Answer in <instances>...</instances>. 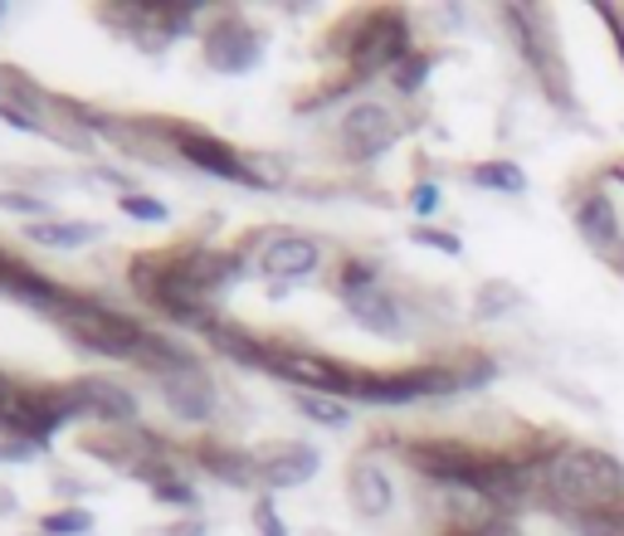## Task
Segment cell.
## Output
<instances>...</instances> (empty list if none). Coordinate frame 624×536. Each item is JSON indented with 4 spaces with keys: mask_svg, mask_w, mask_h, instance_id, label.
Wrapping results in <instances>:
<instances>
[{
    "mask_svg": "<svg viewBox=\"0 0 624 536\" xmlns=\"http://www.w3.org/2000/svg\"><path fill=\"white\" fill-rule=\"evenodd\" d=\"M59 322L69 327V337L78 341V347L98 351V357H128V361H138L142 347H146V337H152L142 322L112 313V307H103V303L74 298V293H69V303L59 307Z\"/></svg>",
    "mask_w": 624,
    "mask_h": 536,
    "instance_id": "obj_2",
    "label": "cell"
},
{
    "mask_svg": "<svg viewBox=\"0 0 624 536\" xmlns=\"http://www.w3.org/2000/svg\"><path fill=\"white\" fill-rule=\"evenodd\" d=\"M615 536H624V512H620V527H615Z\"/></svg>",
    "mask_w": 624,
    "mask_h": 536,
    "instance_id": "obj_34",
    "label": "cell"
},
{
    "mask_svg": "<svg viewBox=\"0 0 624 536\" xmlns=\"http://www.w3.org/2000/svg\"><path fill=\"white\" fill-rule=\"evenodd\" d=\"M210 341L225 351V357L249 361V367H264V357H269V347H259V341L249 337V332H240V327H225V322L210 332Z\"/></svg>",
    "mask_w": 624,
    "mask_h": 536,
    "instance_id": "obj_17",
    "label": "cell"
},
{
    "mask_svg": "<svg viewBox=\"0 0 624 536\" xmlns=\"http://www.w3.org/2000/svg\"><path fill=\"white\" fill-rule=\"evenodd\" d=\"M0 205H6V210H20V215H50V205L44 200H35V196H0Z\"/></svg>",
    "mask_w": 624,
    "mask_h": 536,
    "instance_id": "obj_27",
    "label": "cell"
},
{
    "mask_svg": "<svg viewBox=\"0 0 624 536\" xmlns=\"http://www.w3.org/2000/svg\"><path fill=\"white\" fill-rule=\"evenodd\" d=\"M176 146L190 156L200 171H210V176H220V181H240V186H259V176H254V166L244 162L234 146H225L220 136H210V132H190V128H176Z\"/></svg>",
    "mask_w": 624,
    "mask_h": 536,
    "instance_id": "obj_6",
    "label": "cell"
},
{
    "mask_svg": "<svg viewBox=\"0 0 624 536\" xmlns=\"http://www.w3.org/2000/svg\"><path fill=\"white\" fill-rule=\"evenodd\" d=\"M376 288V273H371L366 264H347L342 269V293L347 298H357V293H371Z\"/></svg>",
    "mask_w": 624,
    "mask_h": 536,
    "instance_id": "obj_25",
    "label": "cell"
},
{
    "mask_svg": "<svg viewBox=\"0 0 624 536\" xmlns=\"http://www.w3.org/2000/svg\"><path fill=\"white\" fill-rule=\"evenodd\" d=\"M415 239L429 249H439V254H459V239L445 234V230H415Z\"/></svg>",
    "mask_w": 624,
    "mask_h": 536,
    "instance_id": "obj_26",
    "label": "cell"
},
{
    "mask_svg": "<svg viewBox=\"0 0 624 536\" xmlns=\"http://www.w3.org/2000/svg\"><path fill=\"white\" fill-rule=\"evenodd\" d=\"M473 186H488V190H527V176L513 166V162H483L473 166Z\"/></svg>",
    "mask_w": 624,
    "mask_h": 536,
    "instance_id": "obj_18",
    "label": "cell"
},
{
    "mask_svg": "<svg viewBox=\"0 0 624 536\" xmlns=\"http://www.w3.org/2000/svg\"><path fill=\"white\" fill-rule=\"evenodd\" d=\"M429 68H435L429 54H410V59H401L395 64V88H401V94H415V88L429 78Z\"/></svg>",
    "mask_w": 624,
    "mask_h": 536,
    "instance_id": "obj_21",
    "label": "cell"
},
{
    "mask_svg": "<svg viewBox=\"0 0 624 536\" xmlns=\"http://www.w3.org/2000/svg\"><path fill=\"white\" fill-rule=\"evenodd\" d=\"M30 459V444H0V463H20Z\"/></svg>",
    "mask_w": 624,
    "mask_h": 536,
    "instance_id": "obj_31",
    "label": "cell"
},
{
    "mask_svg": "<svg viewBox=\"0 0 624 536\" xmlns=\"http://www.w3.org/2000/svg\"><path fill=\"white\" fill-rule=\"evenodd\" d=\"M103 234V225H59V220H35L30 225V239L50 249H78V244H94Z\"/></svg>",
    "mask_w": 624,
    "mask_h": 536,
    "instance_id": "obj_15",
    "label": "cell"
},
{
    "mask_svg": "<svg viewBox=\"0 0 624 536\" xmlns=\"http://www.w3.org/2000/svg\"><path fill=\"white\" fill-rule=\"evenodd\" d=\"M459 375L449 371H395V375H366L357 371L351 375V401H366V405H410V401H425V395H449L459 391Z\"/></svg>",
    "mask_w": 624,
    "mask_h": 536,
    "instance_id": "obj_4",
    "label": "cell"
},
{
    "mask_svg": "<svg viewBox=\"0 0 624 536\" xmlns=\"http://www.w3.org/2000/svg\"><path fill=\"white\" fill-rule=\"evenodd\" d=\"M581 230L590 234V244H600V249H615L620 244V225H615V210H610V200H585L581 205Z\"/></svg>",
    "mask_w": 624,
    "mask_h": 536,
    "instance_id": "obj_16",
    "label": "cell"
},
{
    "mask_svg": "<svg viewBox=\"0 0 624 536\" xmlns=\"http://www.w3.org/2000/svg\"><path fill=\"white\" fill-rule=\"evenodd\" d=\"M59 401H64V415H98V419H108V425L138 415V401H132L122 385L98 381V375H88V381H78V385H69V391H59Z\"/></svg>",
    "mask_w": 624,
    "mask_h": 536,
    "instance_id": "obj_9",
    "label": "cell"
},
{
    "mask_svg": "<svg viewBox=\"0 0 624 536\" xmlns=\"http://www.w3.org/2000/svg\"><path fill=\"white\" fill-rule=\"evenodd\" d=\"M410 205H415L419 215H435V210H439V186H415Z\"/></svg>",
    "mask_w": 624,
    "mask_h": 536,
    "instance_id": "obj_29",
    "label": "cell"
},
{
    "mask_svg": "<svg viewBox=\"0 0 624 536\" xmlns=\"http://www.w3.org/2000/svg\"><path fill=\"white\" fill-rule=\"evenodd\" d=\"M206 463H210V469L215 473H220L225 478V483H249V478H254V463H249L244 459V453H225V449H206Z\"/></svg>",
    "mask_w": 624,
    "mask_h": 536,
    "instance_id": "obj_19",
    "label": "cell"
},
{
    "mask_svg": "<svg viewBox=\"0 0 624 536\" xmlns=\"http://www.w3.org/2000/svg\"><path fill=\"white\" fill-rule=\"evenodd\" d=\"M317 244L313 239H274L269 244V254H264V269L274 273V278H303V273H313L317 269Z\"/></svg>",
    "mask_w": 624,
    "mask_h": 536,
    "instance_id": "obj_14",
    "label": "cell"
},
{
    "mask_svg": "<svg viewBox=\"0 0 624 536\" xmlns=\"http://www.w3.org/2000/svg\"><path fill=\"white\" fill-rule=\"evenodd\" d=\"M206 59L220 74H249L259 64V34L244 25V20H220L206 34Z\"/></svg>",
    "mask_w": 624,
    "mask_h": 536,
    "instance_id": "obj_10",
    "label": "cell"
},
{
    "mask_svg": "<svg viewBox=\"0 0 624 536\" xmlns=\"http://www.w3.org/2000/svg\"><path fill=\"white\" fill-rule=\"evenodd\" d=\"M44 532L50 536H84V532H94V512H84V507L54 512V517H44Z\"/></svg>",
    "mask_w": 624,
    "mask_h": 536,
    "instance_id": "obj_20",
    "label": "cell"
},
{
    "mask_svg": "<svg viewBox=\"0 0 624 536\" xmlns=\"http://www.w3.org/2000/svg\"><path fill=\"white\" fill-rule=\"evenodd\" d=\"M351 317H357L366 332H381V337H405V322H401V303L385 298L381 288L371 293H357L351 298Z\"/></svg>",
    "mask_w": 624,
    "mask_h": 536,
    "instance_id": "obj_13",
    "label": "cell"
},
{
    "mask_svg": "<svg viewBox=\"0 0 624 536\" xmlns=\"http://www.w3.org/2000/svg\"><path fill=\"white\" fill-rule=\"evenodd\" d=\"M259 536H288V532H283V522L274 517V507H269V503H259Z\"/></svg>",
    "mask_w": 624,
    "mask_h": 536,
    "instance_id": "obj_30",
    "label": "cell"
},
{
    "mask_svg": "<svg viewBox=\"0 0 624 536\" xmlns=\"http://www.w3.org/2000/svg\"><path fill=\"white\" fill-rule=\"evenodd\" d=\"M395 136H401V128H395V112L381 108V102H357V108L342 118V142H347L351 156H361V162L381 156Z\"/></svg>",
    "mask_w": 624,
    "mask_h": 536,
    "instance_id": "obj_7",
    "label": "cell"
},
{
    "mask_svg": "<svg viewBox=\"0 0 624 536\" xmlns=\"http://www.w3.org/2000/svg\"><path fill=\"white\" fill-rule=\"evenodd\" d=\"M162 395H166V409H172L176 419H186V425H206L215 415V385L206 381V371L190 361V367H180L172 375H162Z\"/></svg>",
    "mask_w": 624,
    "mask_h": 536,
    "instance_id": "obj_8",
    "label": "cell"
},
{
    "mask_svg": "<svg viewBox=\"0 0 624 536\" xmlns=\"http://www.w3.org/2000/svg\"><path fill=\"white\" fill-rule=\"evenodd\" d=\"M517 288H507V283H493V288H483V298H479V313L483 317H497L503 307H517Z\"/></svg>",
    "mask_w": 624,
    "mask_h": 536,
    "instance_id": "obj_23",
    "label": "cell"
},
{
    "mask_svg": "<svg viewBox=\"0 0 624 536\" xmlns=\"http://www.w3.org/2000/svg\"><path fill=\"white\" fill-rule=\"evenodd\" d=\"M351 68L357 74H376L385 64H401L410 59V25H405L401 10H371L351 25Z\"/></svg>",
    "mask_w": 624,
    "mask_h": 536,
    "instance_id": "obj_3",
    "label": "cell"
},
{
    "mask_svg": "<svg viewBox=\"0 0 624 536\" xmlns=\"http://www.w3.org/2000/svg\"><path fill=\"white\" fill-rule=\"evenodd\" d=\"M156 497H166V503H196V493H190L186 483H172V478H162V483H156Z\"/></svg>",
    "mask_w": 624,
    "mask_h": 536,
    "instance_id": "obj_28",
    "label": "cell"
},
{
    "mask_svg": "<svg viewBox=\"0 0 624 536\" xmlns=\"http://www.w3.org/2000/svg\"><path fill=\"white\" fill-rule=\"evenodd\" d=\"M547 493L556 507H571L576 517L615 507L624 493V469L620 459H610L600 449H571L547 469Z\"/></svg>",
    "mask_w": 624,
    "mask_h": 536,
    "instance_id": "obj_1",
    "label": "cell"
},
{
    "mask_svg": "<svg viewBox=\"0 0 624 536\" xmlns=\"http://www.w3.org/2000/svg\"><path fill=\"white\" fill-rule=\"evenodd\" d=\"M449 536H493V532H449Z\"/></svg>",
    "mask_w": 624,
    "mask_h": 536,
    "instance_id": "obj_32",
    "label": "cell"
},
{
    "mask_svg": "<svg viewBox=\"0 0 624 536\" xmlns=\"http://www.w3.org/2000/svg\"><path fill=\"white\" fill-rule=\"evenodd\" d=\"M118 205L132 215V220H146V225L166 220V205H162V200H152V196H122Z\"/></svg>",
    "mask_w": 624,
    "mask_h": 536,
    "instance_id": "obj_24",
    "label": "cell"
},
{
    "mask_svg": "<svg viewBox=\"0 0 624 536\" xmlns=\"http://www.w3.org/2000/svg\"><path fill=\"white\" fill-rule=\"evenodd\" d=\"M610 20H615V25H620V30H624V10H620V15H610Z\"/></svg>",
    "mask_w": 624,
    "mask_h": 536,
    "instance_id": "obj_33",
    "label": "cell"
},
{
    "mask_svg": "<svg viewBox=\"0 0 624 536\" xmlns=\"http://www.w3.org/2000/svg\"><path fill=\"white\" fill-rule=\"evenodd\" d=\"M351 503H357V512H366V517H385V512L395 507L391 473L376 469L371 459H361L357 469H351Z\"/></svg>",
    "mask_w": 624,
    "mask_h": 536,
    "instance_id": "obj_11",
    "label": "cell"
},
{
    "mask_svg": "<svg viewBox=\"0 0 624 536\" xmlns=\"http://www.w3.org/2000/svg\"><path fill=\"white\" fill-rule=\"evenodd\" d=\"M317 469V453L308 449V444H278L274 453H264V478L274 488H298L308 483Z\"/></svg>",
    "mask_w": 624,
    "mask_h": 536,
    "instance_id": "obj_12",
    "label": "cell"
},
{
    "mask_svg": "<svg viewBox=\"0 0 624 536\" xmlns=\"http://www.w3.org/2000/svg\"><path fill=\"white\" fill-rule=\"evenodd\" d=\"M0 15H6V6H0Z\"/></svg>",
    "mask_w": 624,
    "mask_h": 536,
    "instance_id": "obj_35",
    "label": "cell"
},
{
    "mask_svg": "<svg viewBox=\"0 0 624 536\" xmlns=\"http://www.w3.org/2000/svg\"><path fill=\"white\" fill-rule=\"evenodd\" d=\"M298 409L308 419H317V425H347V409L332 405V401H322V395H298Z\"/></svg>",
    "mask_w": 624,
    "mask_h": 536,
    "instance_id": "obj_22",
    "label": "cell"
},
{
    "mask_svg": "<svg viewBox=\"0 0 624 536\" xmlns=\"http://www.w3.org/2000/svg\"><path fill=\"white\" fill-rule=\"evenodd\" d=\"M264 367L293 385H308V395H351V375H357L317 351H269Z\"/></svg>",
    "mask_w": 624,
    "mask_h": 536,
    "instance_id": "obj_5",
    "label": "cell"
}]
</instances>
